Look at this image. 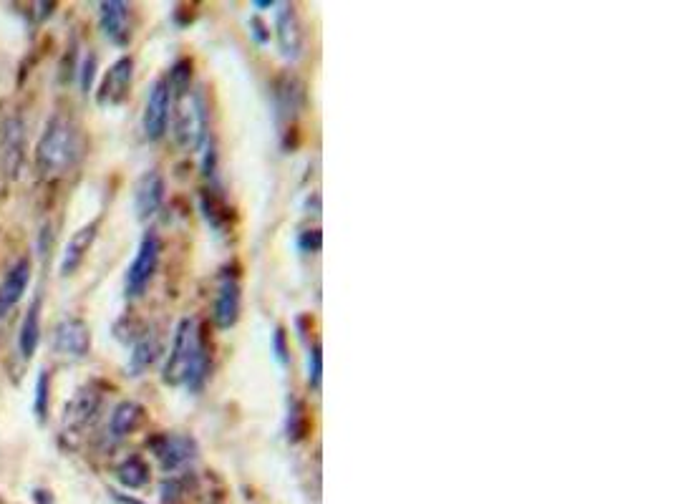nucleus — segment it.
<instances>
[{"label": "nucleus", "mask_w": 673, "mask_h": 504, "mask_svg": "<svg viewBox=\"0 0 673 504\" xmlns=\"http://www.w3.org/2000/svg\"><path fill=\"white\" fill-rule=\"evenodd\" d=\"M210 373V351L195 318H182L174 328V341L167 363L162 368V381L167 386H187L200 391Z\"/></svg>", "instance_id": "f257e3e1"}, {"label": "nucleus", "mask_w": 673, "mask_h": 504, "mask_svg": "<svg viewBox=\"0 0 673 504\" xmlns=\"http://www.w3.org/2000/svg\"><path fill=\"white\" fill-rule=\"evenodd\" d=\"M84 152L81 132L74 119L66 114H53L43 126L36 144V164L46 177H61L69 172Z\"/></svg>", "instance_id": "f03ea898"}, {"label": "nucleus", "mask_w": 673, "mask_h": 504, "mask_svg": "<svg viewBox=\"0 0 673 504\" xmlns=\"http://www.w3.org/2000/svg\"><path fill=\"white\" fill-rule=\"evenodd\" d=\"M174 139L187 152H195L207 139V104L202 91L190 89L177 96V104H174Z\"/></svg>", "instance_id": "7ed1b4c3"}, {"label": "nucleus", "mask_w": 673, "mask_h": 504, "mask_svg": "<svg viewBox=\"0 0 673 504\" xmlns=\"http://www.w3.org/2000/svg\"><path fill=\"white\" fill-rule=\"evenodd\" d=\"M159 252H162V242H159V237L154 232H147L142 237V242H139L137 255H134L132 265L127 270V280H124L127 298H139L149 288L154 273H157Z\"/></svg>", "instance_id": "20e7f679"}, {"label": "nucleus", "mask_w": 673, "mask_h": 504, "mask_svg": "<svg viewBox=\"0 0 673 504\" xmlns=\"http://www.w3.org/2000/svg\"><path fill=\"white\" fill-rule=\"evenodd\" d=\"M169 114H172V91H169L167 79H157L152 84V89H149L147 106H144L142 116L144 137L149 142H159L167 134Z\"/></svg>", "instance_id": "39448f33"}, {"label": "nucleus", "mask_w": 673, "mask_h": 504, "mask_svg": "<svg viewBox=\"0 0 673 504\" xmlns=\"http://www.w3.org/2000/svg\"><path fill=\"white\" fill-rule=\"evenodd\" d=\"M51 348L61 356L69 358H84L91 351V331L86 321L76 318V315H66L53 326Z\"/></svg>", "instance_id": "423d86ee"}, {"label": "nucleus", "mask_w": 673, "mask_h": 504, "mask_svg": "<svg viewBox=\"0 0 673 504\" xmlns=\"http://www.w3.org/2000/svg\"><path fill=\"white\" fill-rule=\"evenodd\" d=\"M101 409V391L96 386H84L74 394V399L66 404L64 411V431L66 434H84L96 421Z\"/></svg>", "instance_id": "0eeeda50"}, {"label": "nucleus", "mask_w": 673, "mask_h": 504, "mask_svg": "<svg viewBox=\"0 0 673 504\" xmlns=\"http://www.w3.org/2000/svg\"><path fill=\"white\" fill-rule=\"evenodd\" d=\"M134 79V61L132 56H121L119 61L111 63V69L106 71L101 79L99 91H96V104L99 106H119L121 101L129 96Z\"/></svg>", "instance_id": "6e6552de"}, {"label": "nucleus", "mask_w": 673, "mask_h": 504, "mask_svg": "<svg viewBox=\"0 0 673 504\" xmlns=\"http://www.w3.org/2000/svg\"><path fill=\"white\" fill-rule=\"evenodd\" d=\"M99 26L106 41L114 46H129L132 41V8L124 0H104L99 6Z\"/></svg>", "instance_id": "1a4fd4ad"}, {"label": "nucleus", "mask_w": 673, "mask_h": 504, "mask_svg": "<svg viewBox=\"0 0 673 504\" xmlns=\"http://www.w3.org/2000/svg\"><path fill=\"white\" fill-rule=\"evenodd\" d=\"M152 452L159 459L167 472L179 469L182 464H187L190 459H195L197 444L192 436L187 434H162L152 441Z\"/></svg>", "instance_id": "9d476101"}, {"label": "nucleus", "mask_w": 673, "mask_h": 504, "mask_svg": "<svg viewBox=\"0 0 673 504\" xmlns=\"http://www.w3.org/2000/svg\"><path fill=\"white\" fill-rule=\"evenodd\" d=\"M31 275H33V270H31V260L28 258L16 260V263L6 270V275H3V280H0V318H6V315L11 313L18 303H21V298L28 290V285H31Z\"/></svg>", "instance_id": "9b49d317"}, {"label": "nucleus", "mask_w": 673, "mask_h": 504, "mask_svg": "<svg viewBox=\"0 0 673 504\" xmlns=\"http://www.w3.org/2000/svg\"><path fill=\"white\" fill-rule=\"evenodd\" d=\"M164 202V177L157 169H149L134 184V210L142 222L152 220Z\"/></svg>", "instance_id": "f8f14e48"}, {"label": "nucleus", "mask_w": 673, "mask_h": 504, "mask_svg": "<svg viewBox=\"0 0 673 504\" xmlns=\"http://www.w3.org/2000/svg\"><path fill=\"white\" fill-rule=\"evenodd\" d=\"M275 13V28H278V46L288 61H295L303 51V31H300L298 13L293 3H278Z\"/></svg>", "instance_id": "ddd939ff"}, {"label": "nucleus", "mask_w": 673, "mask_h": 504, "mask_svg": "<svg viewBox=\"0 0 673 504\" xmlns=\"http://www.w3.org/2000/svg\"><path fill=\"white\" fill-rule=\"evenodd\" d=\"M96 232H99V220L89 222V225H84V227H79V230H76L74 235L69 237L64 252H61V260H58V270H61V275H64V278H71V275H74L76 270L81 268V263H84V258H86V252H89L91 245H94Z\"/></svg>", "instance_id": "4468645a"}, {"label": "nucleus", "mask_w": 673, "mask_h": 504, "mask_svg": "<svg viewBox=\"0 0 673 504\" xmlns=\"http://www.w3.org/2000/svg\"><path fill=\"white\" fill-rule=\"evenodd\" d=\"M23 147H26V129L21 119H8L0 132V162L11 177H16L23 164Z\"/></svg>", "instance_id": "2eb2a0df"}, {"label": "nucleus", "mask_w": 673, "mask_h": 504, "mask_svg": "<svg viewBox=\"0 0 673 504\" xmlns=\"http://www.w3.org/2000/svg\"><path fill=\"white\" fill-rule=\"evenodd\" d=\"M240 283L237 278H230L225 275L220 283V290H217V300H215V323L217 328L227 331V328L235 326L240 321Z\"/></svg>", "instance_id": "dca6fc26"}, {"label": "nucleus", "mask_w": 673, "mask_h": 504, "mask_svg": "<svg viewBox=\"0 0 673 504\" xmlns=\"http://www.w3.org/2000/svg\"><path fill=\"white\" fill-rule=\"evenodd\" d=\"M144 406L137 404V401H121L119 406H116L114 411H111V419H109V434L111 439H127L129 434H134V431L142 426L144 421Z\"/></svg>", "instance_id": "f3484780"}, {"label": "nucleus", "mask_w": 673, "mask_h": 504, "mask_svg": "<svg viewBox=\"0 0 673 504\" xmlns=\"http://www.w3.org/2000/svg\"><path fill=\"white\" fill-rule=\"evenodd\" d=\"M38 308H41V295H36L33 303L28 305L26 318H23L21 328H18V351H21V356L26 358V361L33 358V353H36L38 348V341H41V318H38Z\"/></svg>", "instance_id": "a211bd4d"}, {"label": "nucleus", "mask_w": 673, "mask_h": 504, "mask_svg": "<svg viewBox=\"0 0 673 504\" xmlns=\"http://www.w3.org/2000/svg\"><path fill=\"white\" fill-rule=\"evenodd\" d=\"M159 353H162V346H159L157 333L154 331L142 333V336L137 338V343H134L132 353H129V366H127L129 373H132V376H142V373L157 361Z\"/></svg>", "instance_id": "6ab92c4d"}, {"label": "nucleus", "mask_w": 673, "mask_h": 504, "mask_svg": "<svg viewBox=\"0 0 673 504\" xmlns=\"http://www.w3.org/2000/svg\"><path fill=\"white\" fill-rule=\"evenodd\" d=\"M116 477L124 487L129 489H142L149 482V467L142 457H129L119 464L116 469Z\"/></svg>", "instance_id": "aec40b11"}, {"label": "nucleus", "mask_w": 673, "mask_h": 504, "mask_svg": "<svg viewBox=\"0 0 673 504\" xmlns=\"http://www.w3.org/2000/svg\"><path fill=\"white\" fill-rule=\"evenodd\" d=\"M169 91H172L174 96L185 94V91L192 89V61L190 58H182V61H177L172 66V71H169Z\"/></svg>", "instance_id": "412c9836"}, {"label": "nucleus", "mask_w": 673, "mask_h": 504, "mask_svg": "<svg viewBox=\"0 0 673 504\" xmlns=\"http://www.w3.org/2000/svg\"><path fill=\"white\" fill-rule=\"evenodd\" d=\"M305 434H308V414H305L303 404L293 399V406L288 411V439L300 441Z\"/></svg>", "instance_id": "4be33fe9"}, {"label": "nucleus", "mask_w": 673, "mask_h": 504, "mask_svg": "<svg viewBox=\"0 0 673 504\" xmlns=\"http://www.w3.org/2000/svg\"><path fill=\"white\" fill-rule=\"evenodd\" d=\"M48 371L43 368L41 373H38L36 378V401H33V411H36V419L41 421V424H46V416H48Z\"/></svg>", "instance_id": "5701e85b"}, {"label": "nucleus", "mask_w": 673, "mask_h": 504, "mask_svg": "<svg viewBox=\"0 0 673 504\" xmlns=\"http://www.w3.org/2000/svg\"><path fill=\"white\" fill-rule=\"evenodd\" d=\"M321 378H323V351L321 343H316V346L311 348V356H308V384L318 391L321 389Z\"/></svg>", "instance_id": "b1692460"}, {"label": "nucleus", "mask_w": 673, "mask_h": 504, "mask_svg": "<svg viewBox=\"0 0 673 504\" xmlns=\"http://www.w3.org/2000/svg\"><path fill=\"white\" fill-rule=\"evenodd\" d=\"M94 79H96V56H94V53H86L84 63H81V71H79V84H81V89L86 91V94L91 91V84H94Z\"/></svg>", "instance_id": "393cba45"}, {"label": "nucleus", "mask_w": 673, "mask_h": 504, "mask_svg": "<svg viewBox=\"0 0 673 504\" xmlns=\"http://www.w3.org/2000/svg\"><path fill=\"white\" fill-rule=\"evenodd\" d=\"M298 245L303 252H318L323 245V237H321V230H305L300 232L298 237Z\"/></svg>", "instance_id": "a878e982"}, {"label": "nucleus", "mask_w": 673, "mask_h": 504, "mask_svg": "<svg viewBox=\"0 0 673 504\" xmlns=\"http://www.w3.org/2000/svg\"><path fill=\"white\" fill-rule=\"evenodd\" d=\"M273 348H275V356H278V361L285 366V363H288V343H285V331H283V328H278V331H275Z\"/></svg>", "instance_id": "bb28decb"}, {"label": "nucleus", "mask_w": 673, "mask_h": 504, "mask_svg": "<svg viewBox=\"0 0 673 504\" xmlns=\"http://www.w3.org/2000/svg\"><path fill=\"white\" fill-rule=\"evenodd\" d=\"M250 28H253V36H255V41L258 43H268V38H270V33H268V28H265V23L260 21V18H253V21H250Z\"/></svg>", "instance_id": "cd10ccee"}, {"label": "nucleus", "mask_w": 673, "mask_h": 504, "mask_svg": "<svg viewBox=\"0 0 673 504\" xmlns=\"http://www.w3.org/2000/svg\"><path fill=\"white\" fill-rule=\"evenodd\" d=\"M275 3L273 0H258V3H255V8H273Z\"/></svg>", "instance_id": "c85d7f7f"}]
</instances>
